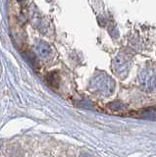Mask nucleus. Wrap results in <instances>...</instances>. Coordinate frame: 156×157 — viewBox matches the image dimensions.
<instances>
[{"label": "nucleus", "mask_w": 156, "mask_h": 157, "mask_svg": "<svg viewBox=\"0 0 156 157\" xmlns=\"http://www.w3.org/2000/svg\"><path fill=\"white\" fill-rule=\"evenodd\" d=\"M80 157H93L91 154H89V153H86V152H84V153H82L81 155H80Z\"/></svg>", "instance_id": "1"}]
</instances>
